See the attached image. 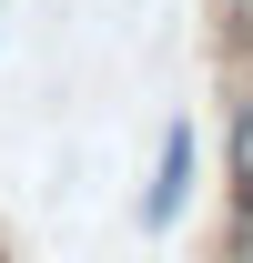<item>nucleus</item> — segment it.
Here are the masks:
<instances>
[{
  "instance_id": "obj_3",
  "label": "nucleus",
  "mask_w": 253,
  "mask_h": 263,
  "mask_svg": "<svg viewBox=\"0 0 253 263\" xmlns=\"http://www.w3.org/2000/svg\"><path fill=\"white\" fill-rule=\"evenodd\" d=\"M213 51L223 71H253V0H213Z\"/></svg>"
},
{
  "instance_id": "obj_1",
  "label": "nucleus",
  "mask_w": 253,
  "mask_h": 263,
  "mask_svg": "<svg viewBox=\"0 0 253 263\" xmlns=\"http://www.w3.org/2000/svg\"><path fill=\"white\" fill-rule=\"evenodd\" d=\"M192 182H203V132H192V111H172L152 142V182H142V233H172L192 213Z\"/></svg>"
},
{
  "instance_id": "obj_2",
  "label": "nucleus",
  "mask_w": 253,
  "mask_h": 263,
  "mask_svg": "<svg viewBox=\"0 0 253 263\" xmlns=\"http://www.w3.org/2000/svg\"><path fill=\"white\" fill-rule=\"evenodd\" d=\"M223 172H233V202H253V71H233L223 91Z\"/></svg>"
},
{
  "instance_id": "obj_4",
  "label": "nucleus",
  "mask_w": 253,
  "mask_h": 263,
  "mask_svg": "<svg viewBox=\"0 0 253 263\" xmlns=\"http://www.w3.org/2000/svg\"><path fill=\"white\" fill-rule=\"evenodd\" d=\"M223 263H253V202H233V223H223Z\"/></svg>"
}]
</instances>
